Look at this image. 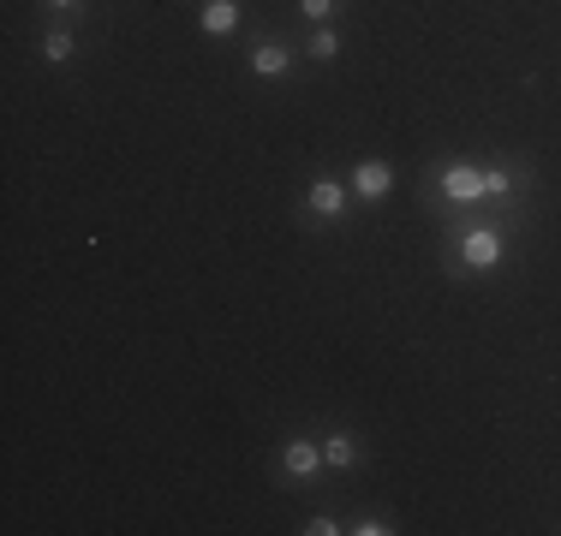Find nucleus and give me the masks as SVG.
<instances>
[{"instance_id":"obj_1","label":"nucleus","mask_w":561,"mask_h":536,"mask_svg":"<svg viewBox=\"0 0 561 536\" xmlns=\"http://www.w3.org/2000/svg\"><path fill=\"white\" fill-rule=\"evenodd\" d=\"M448 238H454V268H472V275H490L507 257V238L496 221H460Z\"/></svg>"},{"instance_id":"obj_2","label":"nucleus","mask_w":561,"mask_h":536,"mask_svg":"<svg viewBox=\"0 0 561 536\" xmlns=\"http://www.w3.org/2000/svg\"><path fill=\"white\" fill-rule=\"evenodd\" d=\"M436 197H443V209H478L484 203V167L478 161H448L436 173Z\"/></svg>"},{"instance_id":"obj_3","label":"nucleus","mask_w":561,"mask_h":536,"mask_svg":"<svg viewBox=\"0 0 561 536\" xmlns=\"http://www.w3.org/2000/svg\"><path fill=\"white\" fill-rule=\"evenodd\" d=\"M275 471L287 477V482H311V477H323V441H311V435H287V441H280V453H275Z\"/></svg>"},{"instance_id":"obj_4","label":"nucleus","mask_w":561,"mask_h":536,"mask_svg":"<svg viewBox=\"0 0 561 536\" xmlns=\"http://www.w3.org/2000/svg\"><path fill=\"white\" fill-rule=\"evenodd\" d=\"M346 203H353V185H346V179L317 173V179L305 185V214H311V221H341Z\"/></svg>"},{"instance_id":"obj_5","label":"nucleus","mask_w":561,"mask_h":536,"mask_svg":"<svg viewBox=\"0 0 561 536\" xmlns=\"http://www.w3.org/2000/svg\"><path fill=\"white\" fill-rule=\"evenodd\" d=\"M346 185H353L358 203H389V197H394V167H389L382 155H365V161L353 167V179H346Z\"/></svg>"},{"instance_id":"obj_6","label":"nucleus","mask_w":561,"mask_h":536,"mask_svg":"<svg viewBox=\"0 0 561 536\" xmlns=\"http://www.w3.org/2000/svg\"><path fill=\"white\" fill-rule=\"evenodd\" d=\"M293 72V43L287 36H263L251 48V78H287Z\"/></svg>"},{"instance_id":"obj_7","label":"nucleus","mask_w":561,"mask_h":536,"mask_svg":"<svg viewBox=\"0 0 561 536\" xmlns=\"http://www.w3.org/2000/svg\"><path fill=\"white\" fill-rule=\"evenodd\" d=\"M197 31L204 36H233L239 31V0H204V12H197Z\"/></svg>"},{"instance_id":"obj_8","label":"nucleus","mask_w":561,"mask_h":536,"mask_svg":"<svg viewBox=\"0 0 561 536\" xmlns=\"http://www.w3.org/2000/svg\"><path fill=\"white\" fill-rule=\"evenodd\" d=\"M36 54H43L48 66H66L78 54V31L72 24H55V31H43V43H36Z\"/></svg>"},{"instance_id":"obj_9","label":"nucleus","mask_w":561,"mask_h":536,"mask_svg":"<svg viewBox=\"0 0 561 536\" xmlns=\"http://www.w3.org/2000/svg\"><path fill=\"white\" fill-rule=\"evenodd\" d=\"M323 465H329V471H353V465H358V441L346 435V429H329V435H323Z\"/></svg>"},{"instance_id":"obj_10","label":"nucleus","mask_w":561,"mask_h":536,"mask_svg":"<svg viewBox=\"0 0 561 536\" xmlns=\"http://www.w3.org/2000/svg\"><path fill=\"white\" fill-rule=\"evenodd\" d=\"M514 197H519V179H514V167H484V203H496V209H514Z\"/></svg>"},{"instance_id":"obj_11","label":"nucleus","mask_w":561,"mask_h":536,"mask_svg":"<svg viewBox=\"0 0 561 536\" xmlns=\"http://www.w3.org/2000/svg\"><path fill=\"white\" fill-rule=\"evenodd\" d=\"M305 60H317V66L341 60V31L335 24H311V36H305Z\"/></svg>"},{"instance_id":"obj_12","label":"nucleus","mask_w":561,"mask_h":536,"mask_svg":"<svg viewBox=\"0 0 561 536\" xmlns=\"http://www.w3.org/2000/svg\"><path fill=\"white\" fill-rule=\"evenodd\" d=\"M335 12H341V0H299L305 24H335Z\"/></svg>"},{"instance_id":"obj_13","label":"nucleus","mask_w":561,"mask_h":536,"mask_svg":"<svg viewBox=\"0 0 561 536\" xmlns=\"http://www.w3.org/2000/svg\"><path fill=\"white\" fill-rule=\"evenodd\" d=\"M346 531H353V536H394V525H389V518H377V513H358Z\"/></svg>"},{"instance_id":"obj_14","label":"nucleus","mask_w":561,"mask_h":536,"mask_svg":"<svg viewBox=\"0 0 561 536\" xmlns=\"http://www.w3.org/2000/svg\"><path fill=\"white\" fill-rule=\"evenodd\" d=\"M305 536H341L346 525H341V518L335 513H317V518H305V525H299Z\"/></svg>"},{"instance_id":"obj_15","label":"nucleus","mask_w":561,"mask_h":536,"mask_svg":"<svg viewBox=\"0 0 561 536\" xmlns=\"http://www.w3.org/2000/svg\"><path fill=\"white\" fill-rule=\"evenodd\" d=\"M43 7H48V12H78L84 0H43Z\"/></svg>"}]
</instances>
